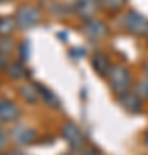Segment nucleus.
Listing matches in <instances>:
<instances>
[{"label":"nucleus","instance_id":"1","mask_svg":"<svg viewBox=\"0 0 148 155\" xmlns=\"http://www.w3.org/2000/svg\"><path fill=\"white\" fill-rule=\"evenodd\" d=\"M16 22L21 28H28V26H33L38 22V12L35 11L33 7H22L17 12Z\"/></svg>","mask_w":148,"mask_h":155},{"label":"nucleus","instance_id":"2","mask_svg":"<svg viewBox=\"0 0 148 155\" xmlns=\"http://www.w3.org/2000/svg\"><path fill=\"white\" fill-rule=\"evenodd\" d=\"M17 117H19V109L12 102L0 100V121L11 122V121H16Z\"/></svg>","mask_w":148,"mask_h":155},{"label":"nucleus","instance_id":"3","mask_svg":"<svg viewBox=\"0 0 148 155\" xmlns=\"http://www.w3.org/2000/svg\"><path fill=\"white\" fill-rule=\"evenodd\" d=\"M33 138H35V131H29L26 127H17V129H14V140L19 145L29 143Z\"/></svg>","mask_w":148,"mask_h":155},{"label":"nucleus","instance_id":"4","mask_svg":"<svg viewBox=\"0 0 148 155\" xmlns=\"http://www.w3.org/2000/svg\"><path fill=\"white\" fill-rule=\"evenodd\" d=\"M64 134H66V138L71 141L72 145H76L74 141H79V133H77V129L72 124H67L66 129H64Z\"/></svg>","mask_w":148,"mask_h":155},{"label":"nucleus","instance_id":"5","mask_svg":"<svg viewBox=\"0 0 148 155\" xmlns=\"http://www.w3.org/2000/svg\"><path fill=\"white\" fill-rule=\"evenodd\" d=\"M12 26H14V21L9 19V17H4L2 21H0V35H9L12 31Z\"/></svg>","mask_w":148,"mask_h":155},{"label":"nucleus","instance_id":"6","mask_svg":"<svg viewBox=\"0 0 148 155\" xmlns=\"http://www.w3.org/2000/svg\"><path fill=\"white\" fill-rule=\"evenodd\" d=\"M9 78H12V79H19V78L22 76V67H21V64H12L11 67H9Z\"/></svg>","mask_w":148,"mask_h":155},{"label":"nucleus","instance_id":"7","mask_svg":"<svg viewBox=\"0 0 148 155\" xmlns=\"http://www.w3.org/2000/svg\"><path fill=\"white\" fill-rule=\"evenodd\" d=\"M9 155H24V153H19V152H12V153H9Z\"/></svg>","mask_w":148,"mask_h":155},{"label":"nucleus","instance_id":"8","mask_svg":"<svg viewBox=\"0 0 148 155\" xmlns=\"http://www.w3.org/2000/svg\"><path fill=\"white\" fill-rule=\"evenodd\" d=\"M0 155H2V152H0Z\"/></svg>","mask_w":148,"mask_h":155}]
</instances>
